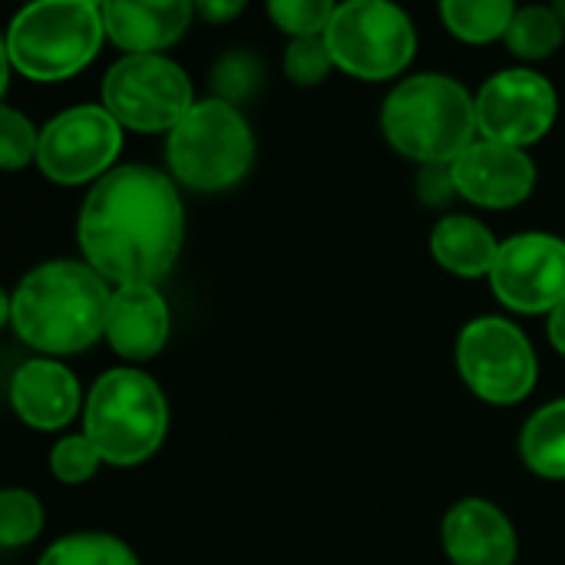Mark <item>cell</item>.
Listing matches in <instances>:
<instances>
[{"mask_svg": "<svg viewBox=\"0 0 565 565\" xmlns=\"http://www.w3.org/2000/svg\"><path fill=\"white\" fill-rule=\"evenodd\" d=\"M86 265L113 281L156 285L179 258L185 215L175 185L149 166H119L86 195L79 212Z\"/></svg>", "mask_w": 565, "mask_h": 565, "instance_id": "cell-1", "label": "cell"}, {"mask_svg": "<svg viewBox=\"0 0 565 565\" xmlns=\"http://www.w3.org/2000/svg\"><path fill=\"white\" fill-rule=\"evenodd\" d=\"M113 291L79 262H46L10 295V324L20 341L43 354H79L106 334Z\"/></svg>", "mask_w": 565, "mask_h": 565, "instance_id": "cell-2", "label": "cell"}, {"mask_svg": "<svg viewBox=\"0 0 565 565\" xmlns=\"http://www.w3.org/2000/svg\"><path fill=\"white\" fill-rule=\"evenodd\" d=\"M381 126L387 142L430 166H450L477 132V99L440 73H420L404 79L384 103Z\"/></svg>", "mask_w": 565, "mask_h": 565, "instance_id": "cell-3", "label": "cell"}, {"mask_svg": "<svg viewBox=\"0 0 565 565\" xmlns=\"http://www.w3.org/2000/svg\"><path fill=\"white\" fill-rule=\"evenodd\" d=\"M106 36L103 3L93 0H40L23 7L3 43L13 70L36 83H56L79 73Z\"/></svg>", "mask_w": 565, "mask_h": 565, "instance_id": "cell-4", "label": "cell"}, {"mask_svg": "<svg viewBox=\"0 0 565 565\" xmlns=\"http://www.w3.org/2000/svg\"><path fill=\"white\" fill-rule=\"evenodd\" d=\"M86 437L106 463L132 467L149 460L169 430V407L152 377L132 367L103 374L86 397Z\"/></svg>", "mask_w": 565, "mask_h": 565, "instance_id": "cell-5", "label": "cell"}, {"mask_svg": "<svg viewBox=\"0 0 565 565\" xmlns=\"http://www.w3.org/2000/svg\"><path fill=\"white\" fill-rule=\"evenodd\" d=\"M169 169L195 192H225L238 185L255 159V139L245 116L225 99H202L169 132Z\"/></svg>", "mask_w": 565, "mask_h": 565, "instance_id": "cell-6", "label": "cell"}, {"mask_svg": "<svg viewBox=\"0 0 565 565\" xmlns=\"http://www.w3.org/2000/svg\"><path fill=\"white\" fill-rule=\"evenodd\" d=\"M324 43L344 73L358 79H391L414 60L417 33L401 7L384 0H351L334 10Z\"/></svg>", "mask_w": 565, "mask_h": 565, "instance_id": "cell-7", "label": "cell"}, {"mask_svg": "<svg viewBox=\"0 0 565 565\" xmlns=\"http://www.w3.org/2000/svg\"><path fill=\"white\" fill-rule=\"evenodd\" d=\"M103 106L119 126L139 132L175 129L192 103V83L185 70L159 53L122 56L103 79Z\"/></svg>", "mask_w": 565, "mask_h": 565, "instance_id": "cell-8", "label": "cell"}, {"mask_svg": "<svg viewBox=\"0 0 565 565\" xmlns=\"http://www.w3.org/2000/svg\"><path fill=\"white\" fill-rule=\"evenodd\" d=\"M463 381L487 404H520L536 387V354L526 334L503 318H477L457 341Z\"/></svg>", "mask_w": 565, "mask_h": 565, "instance_id": "cell-9", "label": "cell"}, {"mask_svg": "<svg viewBox=\"0 0 565 565\" xmlns=\"http://www.w3.org/2000/svg\"><path fill=\"white\" fill-rule=\"evenodd\" d=\"M122 149V126L106 106H73L40 129L36 162L60 185L103 179Z\"/></svg>", "mask_w": 565, "mask_h": 565, "instance_id": "cell-10", "label": "cell"}, {"mask_svg": "<svg viewBox=\"0 0 565 565\" xmlns=\"http://www.w3.org/2000/svg\"><path fill=\"white\" fill-rule=\"evenodd\" d=\"M559 113V96L543 73L503 70L490 76L477 96V129L490 142L513 149L540 142Z\"/></svg>", "mask_w": 565, "mask_h": 565, "instance_id": "cell-11", "label": "cell"}, {"mask_svg": "<svg viewBox=\"0 0 565 565\" xmlns=\"http://www.w3.org/2000/svg\"><path fill=\"white\" fill-rule=\"evenodd\" d=\"M493 295L523 315L556 311L565 301V242L546 232L513 235L490 271Z\"/></svg>", "mask_w": 565, "mask_h": 565, "instance_id": "cell-12", "label": "cell"}, {"mask_svg": "<svg viewBox=\"0 0 565 565\" xmlns=\"http://www.w3.org/2000/svg\"><path fill=\"white\" fill-rule=\"evenodd\" d=\"M454 189L483 209H510L530 199L536 185V166L523 149L473 139L454 162H450Z\"/></svg>", "mask_w": 565, "mask_h": 565, "instance_id": "cell-13", "label": "cell"}, {"mask_svg": "<svg viewBox=\"0 0 565 565\" xmlns=\"http://www.w3.org/2000/svg\"><path fill=\"white\" fill-rule=\"evenodd\" d=\"M444 550L454 565H513L516 533L487 500H463L444 520Z\"/></svg>", "mask_w": 565, "mask_h": 565, "instance_id": "cell-14", "label": "cell"}, {"mask_svg": "<svg viewBox=\"0 0 565 565\" xmlns=\"http://www.w3.org/2000/svg\"><path fill=\"white\" fill-rule=\"evenodd\" d=\"M192 20V3L185 0H109L103 3L106 36L129 56H152L172 46Z\"/></svg>", "mask_w": 565, "mask_h": 565, "instance_id": "cell-15", "label": "cell"}, {"mask_svg": "<svg viewBox=\"0 0 565 565\" xmlns=\"http://www.w3.org/2000/svg\"><path fill=\"white\" fill-rule=\"evenodd\" d=\"M106 338L113 351L129 361H149L166 348L169 305L156 285H126L113 291Z\"/></svg>", "mask_w": 565, "mask_h": 565, "instance_id": "cell-16", "label": "cell"}, {"mask_svg": "<svg viewBox=\"0 0 565 565\" xmlns=\"http://www.w3.org/2000/svg\"><path fill=\"white\" fill-rule=\"evenodd\" d=\"M10 401L33 430H60L79 411V381L56 361H26L10 381Z\"/></svg>", "mask_w": 565, "mask_h": 565, "instance_id": "cell-17", "label": "cell"}, {"mask_svg": "<svg viewBox=\"0 0 565 565\" xmlns=\"http://www.w3.org/2000/svg\"><path fill=\"white\" fill-rule=\"evenodd\" d=\"M430 248L434 258L460 275V278H480L493 271V262L500 255V245L493 238V232L470 218V215H447L437 222L434 235H430Z\"/></svg>", "mask_w": 565, "mask_h": 565, "instance_id": "cell-18", "label": "cell"}, {"mask_svg": "<svg viewBox=\"0 0 565 565\" xmlns=\"http://www.w3.org/2000/svg\"><path fill=\"white\" fill-rule=\"evenodd\" d=\"M526 467L546 480H565V401L546 404L520 434Z\"/></svg>", "mask_w": 565, "mask_h": 565, "instance_id": "cell-19", "label": "cell"}, {"mask_svg": "<svg viewBox=\"0 0 565 565\" xmlns=\"http://www.w3.org/2000/svg\"><path fill=\"white\" fill-rule=\"evenodd\" d=\"M440 17L454 36L467 43H490L510 33L516 7L510 0H447Z\"/></svg>", "mask_w": 565, "mask_h": 565, "instance_id": "cell-20", "label": "cell"}, {"mask_svg": "<svg viewBox=\"0 0 565 565\" xmlns=\"http://www.w3.org/2000/svg\"><path fill=\"white\" fill-rule=\"evenodd\" d=\"M563 33L565 23L553 7H523L510 23L507 43L523 60H543L559 50Z\"/></svg>", "mask_w": 565, "mask_h": 565, "instance_id": "cell-21", "label": "cell"}, {"mask_svg": "<svg viewBox=\"0 0 565 565\" xmlns=\"http://www.w3.org/2000/svg\"><path fill=\"white\" fill-rule=\"evenodd\" d=\"M40 565H139L132 550L113 536H99V533H79V536H66L60 543H53Z\"/></svg>", "mask_w": 565, "mask_h": 565, "instance_id": "cell-22", "label": "cell"}, {"mask_svg": "<svg viewBox=\"0 0 565 565\" xmlns=\"http://www.w3.org/2000/svg\"><path fill=\"white\" fill-rule=\"evenodd\" d=\"M43 530V510L33 493L26 490H3L0 493V543L7 550L26 546Z\"/></svg>", "mask_w": 565, "mask_h": 565, "instance_id": "cell-23", "label": "cell"}, {"mask_svg": "<svg viewBox=\"0 0 565 565\" xmlns=\"http://www.w3.org/2000/svg\"><path fill=\"white\" fill-rule=\"evenodd\" d=\"M334 3L331 0H275L268 3V13L271 20L291 33L295 40H305V36H324L331 17H334Z\"/></svg>", "mask_w": 565, "mask_h": 565, "instance_id": "cell-24", "label": "cell"}, {"mask_svg": "<svg viewBox=\"0 0 565 565\" xmlns=\"http://www.w3.org/2000/svg\"><path fill=\"white\" fill-rule=\"evenodd\" d=\"M36 149H40V132L33 129V122L13 106H3L0 109V166L17 172L36 159Z\"/></svg>", "mask_w": 565, "mask_h": 565, "instance_id": "cell-25", "label": "cell"}, {"mask_svg": "<svg viewBox=\"0 0 565 565\" xmlns=\"http://www.w3.org/2000/svg\"><path fill=\"white\" fill-rule=\"evenodd\" d=\"M334 56L324 43V36H305V40H291V46L285 50V73L298 83V86H315L321 79H328V73L334 70Z\"/></svg>", "mask_w": 565, "mask_h": 565, "instance_id": "cell-26", "label": "cell"}, {"mask_svg": "<svg viewBox=\"0 0 565 565\" xmlns=\"http://www.w3.org/2000/svg\"><path fill=\"white\" fill-rule=\"evenodd\" d=\"M212 83H215V89H218V99H225V103L235 106V103L248 99V96L258 89V83H262V66H258V60H255L252 53H228V56H222V60L215 63Z\"/></svg>", "mask_w": 565, "mask_h": 565, "instance_id": "cell-27", "label": "cell"}, {"mask_svg": "<svg viewBox=\"0 0 565 565\" xmlns=\"http://www.w3.org/2000/svg\"><path fill=\"white\" fill-rule=\"evenodd\" d=\"M99 463H103V457H99V450L93 447V440L86 434L63 437L50 454V470L63 483H86L96 473Z\"/></svg>", "mask_w": 565, "mask_h": 565, "instance_id": "cell-28", "label": "cell"}, {"mask_svg": "<svg viewBox=\"0 0 565 565\" xmlns=\"http://www.w3.org/2000/svg\"><path fill=\"white\" fill-rule=\"evenodd\" d=\"M242 0H232V3H215V0H202L199 3V13L205 17V20H212V23H218V20H228V17H238L242 13Z\"/></svg>", "mask_w": 565, "mask_h": 565, "instance_id": "cell-29", "label": "cell"}, {"mask_svg": "<svg viewBox=\"0 0 565 565\" xmlns=\"http://www.w3.org/2000/svg\"><path fill=\"white\" fill-rule=\"evenodd\" d=\"M550 341L556 344V351H563L565 354V301L550 315Z\"/></svg>", "mask_w": 565, "mask_h": 565, "instance_id": "cell-30", "label": "cell"}, {"mask_svg": "<svg viewBox=\"0 0 565 565\" xmlns=\"http://www.w3.org/2000/svg\"><path fill=\"white\" fill-rule=\"evenodd\" d=\"M553 10H556V13H559V20H563V23H565V0H559V3H556V7H553Z\"/></svg>", "mask_w": 565, "mask_h": 565, "instance_id": "cell-31", "label": "cell"}]
</instances>
